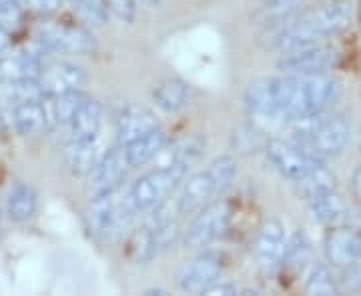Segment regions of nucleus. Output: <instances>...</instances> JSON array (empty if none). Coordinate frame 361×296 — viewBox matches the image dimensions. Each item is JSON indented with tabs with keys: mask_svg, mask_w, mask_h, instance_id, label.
Wrapping results in <instances>:
<instances>
[{
	"mask_svg": "<svg viewBox=\"0 0 361 296\" xmlns=\"http://www.w3.org/2000/svg\"><path fill=\"white\" fill-rule=\"evenodd\" d=\"M355 16L351 0H327L285 26L279 37L281 54L345 32Z\"/></svg>",
	"mask_w": 361,
	"mask_h": 296,
	"instance_id": "1",
	"label": "nucleus"
},
{
	"mask_svg": "<svg viewBox=\"0 0 361 296\" xmlns=\"http://www.w3.org/2000/svg\"><path fill=\"white\" fill-rule=\"evenodd\" d=\"M351 136L349 120L343 115H319L307 116L295 120V127L291 130V139L301 148H305L310 155L317 158H329L343 153Z\"/></svg>",
	"mask_w": 361,
	"mask_h": 296,
	"instance_id": "2",
	"label": "nucleus"
},
{
	"mask_svg": "<svg viewBox=\"0 0 361 296\" xmlns=\"http://www.w3.org/2000/svg\"><path fill=\"white\" fill-rule=\"evenodd\" d=\"M135 214L139 212L130 202L129 194L118 196V188H116L109 193L94 194L89 210L85 214V220L92 236L111 240L129 226Z\"/></svg>",
	"mask_w": 361,
	"mask_h": 296,
	"instance_id": "3",
	"label": "nucleus"
},
{
	"mask_svg": "<svg viewBox=\"0 0 361 296\" xmlns=\"http://www.w3.org/2000/svg\"><path fill=\"white\" fill-rule=\"evenodd\" d=\"M339 94V82L329 72L325 75H297L293 98L285 110L283 120H301L325 112Z\"/></svg>",
	"mask_w": 361,
	"mask_h": 296,
	"instance_id": "4",
	"label": "nucleus"
},
{
	"mask_svg": "<svg viewBox=\"0 0 361 296\" xmlns=\"http://www.w3.org/2000/svg\"><path fill=\"white\" fill-rule=\"evenodd\" d=\"M187 165L169 158V162L142 174L129 191L130 202L137 208V212H153L159 208L165 202L167 194L187 176Z\"/></svg>",
	"mask_w": 361,
	"mask_h": 296,
	"instance_id": "5",
	"label": "nucleus"
},
{
	"mask_svg": "<svg viewBox=\"0 0 361 296\" xmlns=\"http://www.w3.org/2000/svg\"><path fill=\"white\" fill-rule=\"evenodd\" d=\"M229 222V206L219 200H213L203 206L191 224L183 232V243L189 248H205L213 245L227 229Z\"/></svg>",
	"mask_w": 361,
	"mask_h": 296,
	"instance_id": "6",
	"label": "nucleus"
},
{
	"mask_svg": "<svg viewBox=\"0 0 361 296\" xmlns=\"http://www.w3.org/2000/svg\"><path fill=\"white\" fill-rule=\"evenodd\" d=\"M339 63V51L331 44H310L297 51L285 52L279 68L287 75H325Z\"/></svg>",
	"mask_w": 361,
	"mask_h": 296,
	"instance_id": "7",
	"label": "nucleus"
},
{
	"mask_svg": "<svg viewBox=\"0 0 361 296\" xmlns=\"http://www.w3.org/2000/svg\"><path fill=\"white\" fill-rule=\"evenodd\" d=\"M267 158L285 179L293 182L301 181L303 176H307L315 168L323 167L325 162L322 158L310 155L293 141H271L267 144Z\"/></svg>",
	"mask_w": 361,
	"mask_h": 296,
	"instance_id": "8",
	"label": "nucleus"
},
{
	"mask_svg": "<svg viewBox=\"0 0 361 296\" xmlns=\"http://www.w3.org/2000/svg\"><path fill=\"white\" fill-rule=\"evenodd\" d=\"M37 42L44 51L85 54L94 49V37L87 28L61 22H42L37 28Z\"/></svg>",
	"mask_w": 361,
	"mask_h": 296,
	"instance_id": "9",
	"label": "nucleus"
},
{
	"mask_svg": "<svg viewBox=\"0 0 361 296\" xmlns=\"http://www.w3.org/2000/svg\"><path fill=\"white\" fill-rule=\"evenodd\" d=\"M287 234L281 220L271 219L259 229L253 243V257L263 272H275L283 264L287 250Z\"/></svg>",
	"mask_w": 361,
	"mask_h": 296,
	"instance_id": "10",
	"label": "nucleus"
},
{
	"mask_svg": "<svg viewBox=\"0 0 361 296\" xmlns=\"http://www.w3.org/2000/svg\"><path fill=\"white\" fill-rule=\"evenodd\" d=\"M129 168L130 165L129 160H127L123 144L106 150L101 158H97L94 167L89 172V182L92 193L99 194L116 191L123 184V181H125Z\"/></svg>",
	"mask_w": 361,
	"mask_h": 296,
	"instance_id": "11",
	"label": "nucleus"
},
{
	"mask_svg": "<svg viewBox=\"0 0 361 296\" xmlns=\"http://www.w3.org/2000/svg\"><path fill=\"white\" fill-rule=\"evenodd\" d=\"M221 260L219 257L205 252L199 257L187 260L177 272V284L185 292H195L203 295L207 288L221 278Z\"/></svg>",
	"mask_w": 361,
	"mask_h": 296,
	"instance_id": "12",
	"label": "nucleus"
},
{
	"mask_svg": "<svg viewBox=\"0 0 361 296\" xmlns=\"http://www.w3.org/2000/svg\"><path fill=\"white\" fill-rule=\"evenodd\" d=\"M323 250L334 266H349L361 260V231L353 226H334L325 234Z\"/></svg>",
	"mask_w": 361,
	"mask_h": 296,
	"instance_id": "13",
	"label": "nucleus"
},
{
	"mask_svg": "<svg viewBox=\"0 0 361 296\" xmlns=\"http://www.w3.org/2000/svg\"><path fill=\"white\" fill-rule=\"evenodd\" d=\"M87 80H89L87 70L73 63H54L51 66H44L39 78L40 86L47 96L82 91L87 86Z\"/></svg>",
	"mask_w": 361,
	"mask_h": 296,
	"instance_id": "14",
	"label": "nucleus"
},
{
	"mask_svg": "<svg viewBox=\"0 0 361 296\" xmlns=\"http://www.w3.org/2000/svg\"><path fill=\"white\" fill-rule=\"evenodd\" d=\"M221 194L217 182L213 181V176L209 174V170H199L193 176H189V181L183 184L179 198H177V210L180 214H195L199 212L203 206L213 202Z\"/></svg>",
	"mask_w": 361,
	"mask_h": 296,
	"instance_id": "15",
	"label": "nucleus"
},
{
	"mask_svg": "<svg viewBox=\"0 0 361 296\" xmlns=\"http://www.w3.org/2000/svg\"><path fill=\"white\" fill-rule=\"evenodd\" d=\"M155 129H159V118L151 108L141 106V104L123 106L115 118V132L118 144H127V142L135 141Z\"/></svg>",
	"mask_w": 361,
	"mask_h": 296,
	"instance_id": "16",
	"label": "nucleus"
},
{
	"mask_svg": "<svg viewBox=\"0 0 361 296\" xmlns=\"http://www.w3.org/2000/svg\"><path fill=\"white\" fill-rule=\"evenodd\" d=\"M42 46L39 51L0 54V82L8 80H39L42 72Z\"/></svg>",
	"mask_w": 361,
	"mask_h": 296,
	"instance_id": "17",
	"label": "nucleus"
},
{
	"mask_svg": "<svg viewBox=\"0 0 361 296\" xmlns=\"http://www.w3.org/2000/svg\"><path fill=\"white\" fill-rule=\"evenodd\" d=\"M123 146H125V155H127L130 168L145 167L147 162H151L153 158L167 150L169 134L163 129H155Z\"/></svg>",
	"mask_w": 361,
	"mask_h": 296,
	"instance_id": "18",
	"label": "nucleus"
},
{
	"mask_svg": "<svg viewBox=\"0 0 361 296\" xmlns=\"http://www.w3.org/2000/svg\"><path fill=\"white\" fill-rule=\"evenodd\" d=\"M71 139L80 141H97L103 127V104L92 98H85V103L78 106V110L68 122Z\"/></svg>",
	"mask_w": 361,
	"mask_h": 296,
	"instance_id": "19",
	"label": "nucleus"
},
{
	"mask_svg": "<svg viewBox=\"0 0 361 296\" xmlns=\"http://www.w3.org/2000/svg\"><path fill=\"white\" fill-rule=\"evenodd\" d=\"M13 120L20 134H35L51 127L44 96L37 101H25L13 106Z\"/></svg>",
	"mask_w": 361,
	"mask_h": 296,
	"instance_id": "20",
	"label": "nucleus"
},
{
	"mask_svg": "<svg viewBox=\"0 0 361 296\" xmlns=\"http://www.w3.org/2000/svg\"><path fill=\"white\" fill-rule=\"evenodd\" d=\"M37 212V193L28 182H14L6 196V214L13 222H26Z\"/></svg>",
	"mask_w": 361,
	"mask_h": 296,
	"instance_id": "21",
	"label": "nucleus"
},
{
	"mask_svg": "<svg viewBox=\"0 0 361 296\" xmlns=\"http://www.w3.org/2000/svg\"><path fill=\"white\" fill-rule=\"evenodd\" d=\"M189 98H191L189 84L180 78L163 80L153 91V101L163 112H179L189 104Z\"/></svg>",
	"mask_w": 361,
	"mask_h": 296,
	"instance_id": "22",
	"label": "nucleus"
},
{
	"mask_svg": "<svg viewBox=\"0 0 361 296\" xmlns=\"http://www.w3.org/2000/svg\"><path fill=\"white\" fill-rule=\"evenodd\" d=\"M125 252H127L130 262H135V264L153 262L157 255L161 252L153 229L149 224H145L141 229L130 232V236L127 238V245H125Z\"/></svg>",
	"mask_w": 361,
	"mask_h": 296,
	"instance_id": "23",
	"label": "nucleus"
},
{
	"mask_svg": "<svg viewBox=\"0 0 361 296\" xmlns=\"http://www.w3.org/2000/svg\"><path fill=\"white\" fill-rule=\"evenodd\" d=\"M97 141H80V139H71L66 144L65 162L68 170L77 176L89 174L94 162H97Z\"/></svg>",
	"mask_w": 361,
	"mask_h": 296,
	"instance_id": "24",
	"label": "nucleus"
},
{
	"mask_svg": "<svg viewBox=\"0 0 361 296\" xmlns=\"http://www.w3.org/2000/svg\"><path fill=\"white\" fill-rule=\"evenodd\" d=\"M297 196L303 198L305 202H310L317 196H323L327 193L337 191V179L331 170H327L325 165L319 168H315L313 172H310L307 176H303L301 181L295 182Z\"/></svg>",
	"mask_w": 361,
	"mask_h": 296,
	"instance_id": "25",
	"label": "nucleus"
},
{
	"mask_svg": "<svg viewBox=\"0 0 361 296\" xmlns=\"http://www.w3.org/2000/svg\"><path fill=\"white\" fill-rule=\"evenodd\" d=\"M307 205V210L313 219L317 222H323V224H334V222H339L348 214V205L343 200V196L334 191V193L323 194V196H317L313 198Z\"/></svg>",
	"mask_w": 361,
	"mask_h": 296,
	"instance_id": "26",
	"label": "nucleus"
},
{
	"mask_svg": "<svg viewBox=\"0 0 361 296\" xmlns=\"http://www.w3.org/2000/svg\"><path fill=\"white\" fill-rule=\"evenodd\" d=\"M0 96L14 106L25 101L42 98L44 91L39 80H8V82H0Z\"/></svg>",
	"mask_w": 361,
	"mask_h": 296,
	"instance_id": "27",
	"label": "nucleus"
},
{
	"mask_svg": "<svg viewBox=\"0 0 361 296\" xmlns=\"http://www.w3.org/2000/svg\"><path fill=\"white\" fill-rule=\"evenodd\" d=\"M339 290H341L339 281H336L334 272L329 271L327 264L317 262L311 266L307 281H305V292L307 295H339Z\"/></svg>",
	"mask_w": 361,
	"mask_h": 296,
	"instance_id": "28",
	"label": "nucleus"
},
{
	"mask_svg": "<svg viewBox=\"0 0 361 296\" xmlns=\"http://www.w3.org/2000/svg\"><path fill=\"white\" fill-rule=\"evenodd\" d=\"M311 240L310 236L303 231H297L289 240H287V250H285L283 264L291 266V269H303L311 257Z\"/></svg>",
	"mask_w": 361,
	"mask_h": 296,
	"instance_id": "29",
	"label": "nucleus"
},
{
	"mask_svg": "<svg viewBox=\"0 0 361 296\" xmlns=\"http://www.w3.org/2000/svg\"><path fill=\"white\" fill-rule=\"evenodd\" d=\"M207 170L213 176V181L217 182L221 194H223L231 186L235 176H237V162H235V158H231V156H219V158H215L207 167Z\"/></svg>",
	"mask_w": 361,
	"mask_h": 296,
	"instance_id": "30",
	"label": "nucleus"
},
{
	"mask_svg": "<svg viewBox=\"0 0 361 296\" xmlns=\"http://www.w3.org/2000/svg\"><path fill=\"white\" fill-rule=\"evenodd\" d=\"M23 0H0V25L4 28H16L23 18Z\"/></svg>",
	"mask_w": 361,
	"mask_h": 296,
	"instance_id": "31",
	"label": "nucleus"
},
{
	"mask_svg": "<svg viewBox=\"0 0 361 296\" xmlns=\"http://www.w3.org/2000/svg\"><path fill=\"white\" fill-rule=\"evenodd\" d=\"M82 16L92 25H104L109 18V6L103 0H78Z\"/></svg>",
	"mask_w": 361,
	"mask_h": 296,
	"instance_id": "32",
	"label": "nucleus"
},
{
	"mask_svg": "<svg viewBox=\"0 0 361 296\" xmlns=\"http://www.w3.org/2000/svg\"><path fill=\"white\" fill-rule=\"evenodd\" d=\"M106 6L113 13V16L118 18L121 22L130 25L137 18V0H109Z\"/></svg>",
	"mask_w": 361,
	"mask_h": 296,
	"instance_id": "33",
	"label": "nucleus"
},
{
	"mask_svg": "<svg viewBox=\"0 0 361 296\" xmlns=\"http://www.w3.org/2000/svg\"><path fill=\"white\" fill-rule=\"evenodd\" d=\"M339 286L343 290L361 292V260L345 266V272H343V278L339 281Z\"/></svg>",
	"mask_w": 361,
	"mask_h": 296,
	"instance_id": "34",
	"label": "nucleus"
},
{
	"mask_svg": "<svg viewBox=\"0 0 361 296\" xmlns=\"http://www.w3.org/2000/svg\"><path fill=\"white\" fill-rule=\"evenodd\" d=\"M61 2L63 0H23V6H26L32 13L49 16V14H54L61 8Z\"/></svg>",
	"mask_w": 361,
	"mask_h": 296,
	"instance_id": "35",
	"label": "nucleus"
},
{
	"mask_svg": "<svg viewBox=\"0 0 361 296\" xmlns=\"http://www.w3.org/2000/svg\"><path fill=\"white\" fill-rule=\"evenodd\" d=\"M203 295H237V288L229 283H213Z\"/></svg>",
	"mask_w": 361,
	"mask_h": 296,
	"instance_id": "36",
	"label": "nucleus"
},
{
	"mask_svg": "<svg viewBox=\"0 0 361 296\" xmlns=\"http://www.w3.org/2000/svg\"><path fill=\"white\" fill-rule=\"evenodd\" d=\"M299 2H303V0H265V4L273 11H287V8H293Z\"/></svg>",
	"mask_w": 361,
	"mask_h": 296,
	"instance_id": "37",
	"label": "nucleus"
},
{
	"mask_svg": "<svg viewBox=\"0 0 361 296\" xmlns=\"http://www.w3.org/2000/svg\"><path fill=\"white\" fill-rule=\"evenodd\" d=\"M351 188H353L355 198L361 202V165H357V168L351 174Z\"/></svg>",
	"mask_w": 361,
	"mask_h": 296,
	"instance_id": "38",
	"label": "nucleus"
},
{
	"mask_svg": "<svg viewBox=\"0 0 361 296\" xmlns=\"http://www.w3.org/2000/svg\"><path fill=\"white\" fill-rule=\"evenodd\" d=\"M8 46H11V39H8V28H4V26L0 25V54H4V52L8 51Z\"/></svg>",
	"mask_w": 361,
	"mask_h": 296,
	"instance_id": "39",
	"label": "nucleus"
},
{
	"mask_svg": "<svg viewBox=\"0 0 361 296\" xmlns=\"http://www.w3.org/2000/svg\"><path fill=\"white\" fill-rule=\"evenodd\" d=\"M145 295H169V292L163 288H153V290H147Z\"/></svg>",
	"mask_w": 361,
	"mask_h": 296,
	"instance_id": "40",
	"label": "nucleus"
},
{
	"mask_svg": "<svg viewBox=\"0 0 361 296\" xmlns=\"http://www.w3.org/2000/svg\"><path fill=\"white\" fill-rule=\"evenodd\" d=\"M0 232H2V206H0Z\"/></svg>",
	"mask_w": 361,
	"mask_h": 296,
	"instance_id": "41",
	"label": "nucleus"
},
{
	"mask_svg": "<svg viewBox=\"0 0 361 296\" xmlns=\"http://www.w3.org/2000/svg\"><path fill=\"white\" fill-rule=\"evenodd\" d=\"M142 2H149V4H153V2H157V0H142Z\"/></svg>",
	"mask_w": 361,
	"mask_h": 296,
	"instance_id": "42",
	"label": "nucleus"
}]
</instances>
